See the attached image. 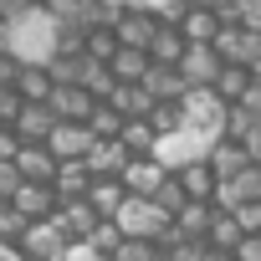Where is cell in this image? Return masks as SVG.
I'll use <instances>...</instances> for the list:
<instances>
[{
  "label": "cell",
  "instance_id": "ee69618b",
  "mask_svg": "<svg viewBox=\"0 0 261 261\" xmlns=\"http://www.w3.org/2000/svg\"><path fill=\"white\" fill-rule=\"evenodd\" d=\"M215 261H241V251H215Z\"/></svg>",
  "mask_w": 261,
  "mask_h": 261
},
{
  "label": "cell",
  "instance_id": "44dd1931",
  "mask_svg": "<svg viewBox=\"0 0 261 261\" xmlns=\"http://www.w3.org/2000/svg\"><path fill=\"white\" fill-rule=\"evenodd\" d=\"M179 26H185V36H190V41H215V36H220V26H225V16H220L215 6H190Z\"/></svg>",
  "mask_w": 261,
  "mask_h": 261
},
{
  "label": "cell",
  "instance_id": "f1b7e54d",
  "mask_svg": "<svg viewBox=\"0 0 261 261\" xmlns=\"http://www.w3.org/2000/svg\"><path fill=\"white\" fill-rule=\"evenodd\" d=\"M123 236H128V230H123L118 220H97V230L87 236V246H82V251H87V256H108V261H113V256H118V246H123Z\"/></svg>",
  "mask_w": 261,
  "mask_h": 261
},
{
  "label": "cell",
  "instance_id": "7c38bea8",
  "mask_svg": "<svg viewBox=\"0 0 261 261\" xmlns=\"http://www.w3.org/2000/svg\"><path fill=\"white\" fill-rule=\"evenodd\" d=\"M128 195H134V190L123 185V174H97L92 190H87V200H92V210H97L102 220H118V210L128 205Z\"/></svg>",
  "mask_w": 261,
  "mask_h": 261
},
{
  "label": "cell",
  "instance_id": "f35d334b",
  "mask_svg": "<svg viewBox=\"0 0 261 261\" xmlns=\"http://www.w3.org/2000/svg\"><path fill=\"white\" fill-rule=\"evenodd\" d=\"M0 261H36V256H31L21 241H0Z\"/></svg>",
  "mask_w": 261,
  "mask_h": 261
},
{
  "label": "cell",
  "instance_id": "d590c367",
  "mask_svg": "<svg viewBox=\"0 0 261 261\" xmlns=\"http://www.w3.org/2000/svg\"><path fill=\"white\" fill-rule=\"evenodd\" d=\"M236 215H241V225H246V236H261V200H246V205H241Z\"/></svg>",
  "mask_w": 261,
  "mask_h": 261
},
{
  "label": "cell",
  "instance_id": "2e32d148",
  "mask_svg": "<svg viewBox=\"0 0 261 261\" xmlns=\"http://www.w3.org/2000/svg\"><path fill=\"white\" fill-rule=\"evenodd\" d=\"M92 164L87 159H62V169H57V190H62V200H87V190H92Z\"/></svg>",
  "mask_w": 261,
  "mask_h": 261
},
{
  "label": "cell",
  "instance_id": "5b68a950",
  "mask_svg": "<svg viewBox=\"0 0 261 261\" xmlns=\"http://www.w3.org/2000/svg\"><path fill=\"white\" fill-rule=\"evenodd\" d=\"M51 154L57 159H87L92 154V144H97V134H92V128L82 123V118H62L57 128H51Z\"/></svg>",
  "mask_w": 261,
  "mask_h": 261
},
{
  "label": "cell",
  "instance_id": "484cf974",
  "mask_svg": "<svg viewBox=\"0 0 261 261\" xmlns=\"http://www.w3.org/2000/svg\"><path fill=\"white\" fill-rule=\"evenodd\" d=\"M123 123H128V118H123V108H118L113 97H97V108L87 113V128H92L97 139H118V134H123Z\"/></svg>",
  "mask_w": 261,
  "mask_h": 261
},
{
  "label": "cell",
  "instance_id": "7bdbcfd3",
  "mask_svg": "<svg viewBox=\"0 0 261 261\" xmlns=\"http://www.w3.org/2000/svg\"><path fill=\"white\" fill-rule=\"evenodd\" d=\"M108 11H123V6H139V0H102Z\"/></svg>",
  "mask_w": 261,
  "mask_h": 261
},
{
  "label": "cell",
  "instance_id": "7a4b0ae2",
  "mask_svg": "<svg viewBox=\"0 0 261 261\" xmlns=\"http://www.w3.org/2000/svg\"><path fill=\"white\" fill-rule=\"evenodd\" d=\"M185 118H190V134L220 139V134H225V118H230V102H225L215 87H190V92H185Z\"/></svg>",
  "mask_w": 261,
  "mask_h": 261
},
{
  "label": "cell",
  "instance_id": "9c48e42d",
  "mask_svg": "<svg viewBox=\"0 0 261 261\" xmlns=\"http://www.w3.org/2000/svg\"><path fill=\"white\" fill-rule=\"evenodd\" d=\"M51 220L62 225V236H67L72 246H87V236L97 230V220H102V215L92 210V200H62V210H57Z\"/></svg>",
  "mask_w": 261,
  "mask_h": 261
},
{
  "label": "cell",
  "instance_id": "9a60e30c",
  "mask_svg": "<svg viewBox=\"0 0 261 261\" xmlns=\"http://www.w3.org/2000/svg\"><path fill=\"white\" fill-rule=\"evenodd\" d=\"M46 102H51V108H57L62 118H82V123H87V113L97 108V97H92V92H87L82 82H57V92H51Z\"/></svg>",
  "mask_w": 261,
  "mask_h": 261
},
{
  "label": "cell",
  "instance_id": "7402d4cb",
  "mask_svg": "<svg viewBox=\"0 0 261 261\" xmlns=\"http://www.w3.org/2000/svg\"><path fill=\"white\" fill-rule=\"evenodd\" d=\"M149 51H154V62H185V51H190L185 26H179V21H164V26H159V36L149 41Z\"/></svg>",
  "mask_w": 261,
  "mask_h": 261
},
{
  "label": "cell",
  "instance_id": "1f68e13d",
  "mask_svg": "<svg viewBox=\"0 0 261 261\" xmlns=\"http://www.w3.org/2000/svg\"><path fill=\"white\" fill-rule=\"evenodd\" d=\"M26 230H31V215L6 200V205H0V241H26Z\"/></svg>",
  "mask_w": 261,
  "mask_h": 261
},
{
  "label": "cell",
  "instance_id": "e575fe53",
  "mask_svg": "<svg viewBox=\"0 0 261 261\" xmlns=\"http://www.w3.org/2000/svg\"><path fill=\"white\" fill-rule=\"evenodd\" d=\"M246 205V185L241 179H220V190H215V210H241Z\"/></svg>",
  "mask_w": 261,
  "mask_h": 261
},
{
  "label": "cell",
  "instance_id": "d4e9b609",
  "mask_svg": "<svg viewBox=\"0 0 261 261\" xmlns=\"http://www.w3.org/2000/svg\"><path fill=\"white\" fill-rule=\"evenodd\" d=\"M251 82H256V72H251L246 62H225V67H220V77H215V92H220L225 102H241Z\"/></svg>",
  "mask_w": 261,
  "mask_h": 261
},
{
  "label": "cell",
  "instance_id": "b9f144b4",
  "mask_svg": "<svg viewBox=\"0 0 261 261\" xmlns=\"http://www.w3.org/2000/svg\"><path fill=\"white\" fill-rule=\"evenodd\" d=\"M241 261H261V236H246L241 241Z\"/></svg>",
  "mask_w": 261,
  "mask_h": 261
},
{
  "label": "cell",
  "instance_id": "52a82bcc",
  "mask_svg": "<svg viewBox=\"0 0 261 261\" xmlns=\"http://www.w3.org/2000/svg\"><path fill=\"white\" fill-rule=\"evenodd\" d=\"M21 246H26L36 261H67V256H72V241L62 236L57 220H31V230H26Z\"/></svg>",
  "mask_w": 261,
  "mask_h": 261
},
{
  "label": "cell",
  "instance_id": "74e56055",
  "mask_svg": "<svg viewBox=\"0 0 261 261\" xmlns=\"http://www.w3.org/2000/svg\"><path fill=\"white\" fill-rule=\"evenodd\" d=\"M241 144H246V154H251V164H261V118H256V123L246 128V139H241Z\"/></svg>",
  "mask_w": 261,
  "mask_h": 261
},
{
  "label": "cell",
  "instance_id": "4dcf8cb0",
  "mask_svg": "<svg viewBox=\"0 0 261 261\" xmlns=\"http://www.w3.org/2000/svg\"><path fill=\"white\" fill-rule=\"evenodd\" d=\"M118 82H123V77L113 72V62H97V57H92V62H87V72H82V87H87L92 97H113V92H118Z\"/></svg>",
  "mask_w": 261,
  "mask_h": 261
},
{
  "label": "cell",
  "instance_id": "603a6c76",
  "mask_svg": "<svg viewBox=\"0 0 261 261\" xmlns=\"http://www.w3.org/2000/svg\"><path fill=\"white\" fill-rule=\"evenodd\" d=\"M16 164L26 169V179H57V169H62V159L51 154V144H26Z\"/></svg>",
  "mask_w": 261,
  "mask_h": 261
},
{
  "label": "cell",
  "instance_id": "5bb4252c",
  "mask_svg": "<svg viewBox=\"0 0 261 261\" xmlns=\"http://www.w3.org/2000/svg\"><path fill=\"white\" fill-rule=\"evenodd\" d=\"M144 82H149V92H154L159 102H164V97H185V92H190V77H185V67H179V62H154Z\"/></svg>",
  "mask_w": 261,
  "mask_h": 261
},
{
  "label": "cell",
  "instance_id": "4316f807",
  "mask_svg": "<svg viewBox=\"0 0 261 261\" xmlns=\"http://www.w3.org/2000/svg\"><path fill=\"white\" fill-rule=\"evenodd\" d=\"M31 102H46L51 92H57V77H51V67L46 62H26V72H21V82H16Z\"/></svg>",
  "mask_w": 261,
  "mask_h": 261
},
{
  "label": "cell",
  "instance_id": "30bf717a",
  "mask_svg": "<svg viewBox=\"0 0 261 261\" xmlns=\"http://www.w3.org/2000/svg\"><path fill=\"white\" fill-rule=\"evenodd\" d=\"M11 205H21L31 220H51V215L62 210V190H57L51 179H26V185H21V195H16Z\"/></svg>",
  "mask_w": 261,
  "mask_h": 261
},
{
  "label": "cell",
  "instance_id": "60d3db41",
  "mask_svg": "<svg viewBox=\"0 0 261 261\" xmlns=\"http://www.w3.org/2000/svg\"><path fill=\"white\" fill-rule=\"evenodd\" d=\"M241 108H251V113L261 118V77H256V82L246 87V97H241Z\"/></svg>",
  "mask_w": 261,
  "mask_h": 261
},
{
  "label": "cell",
  "instance_id": "4fadbf2b",
  "mask_svg": "<svg viewBox=\"0 0 261 261\" xmlns=\"http://www.w3.org/2000/svg\"><path fill=\"white\" fill-rule=\"evenodd\" d=\"M174 174H179V185L190 190V200H215V190H220V174H215V164H210L205 154H200V159H185Z\"/></svg>",
  "mask_w": 261,
  "mask_h": 261
},
{
  "label": "cell",
  "instance_id": "ffe728a7",
  "mask_svg": "<svg viewBox=\"0 0 261 261\" xmlns=\"http://www.w3.org/2000/svg\"><path fill=\"white\" fill-rule=\"evenodd\" d=\"M118 139L128 144V154H134V159H144V154H154V149H159V139H164V134L154 128V118H128Z\"/></svg>",
  "mask_w": 261,
  "mask_h": 261
},
{
  "label": "cell",
  "instance_id": "d6a6232c",
  "mask_svg": "<svg viewBox=\"0 0 261 261\" xmlns=\"http://www.w3.org/2000/svg\"><path fill=\"white\" fill-rule=\"evenodd\" d=\"M154 256H159V241H149V236H123V246H118L113 261H154Z\"/></svg>",
  "mask_w": 261,
  "mask_h": 261
},
{
  "label": "cell",
  "instance_id": "ac0fdd59",
  "mask_svg": "<svg viewBox=\"0 0 261 261\" xmlns=\"http://www.w3.org/2000/svg\"><path fill=\"white\" fill-rule=\"evenodd\" d=\"M87 164H92V174H123L128 164H134V154H128L123 139H97L92 154H87Z\"/></svg>",
  "mask_w": 261,
  "mask_h": 261
},
{
  "label": "cell",
  "instance_id": "836d02e7",
  "mask_svg": "<svg viewBox=\"0 0 261 261\" xmlns=\"http://www.w3.org/2000/svg\"><path fill=\"white\" fill-rule=\"evenodd\" d=\"M154 200H159V210H169V215H179V210L190 205V190L179 185V174H169V179L159 185V195H154Z\"/></svg>",
  "mask_w": 261,
  "mask_h": 261
},
{
  "label": "cell",
  "instance_id": "7dc6e473",
  "mask_svg": "<svg viewBox=\"0 0 261 261\" xmlns=\"http://www.w3.org/2000/svg\"><path fill=\"white\" fill-rule=\"evenodd\" d=\"M67 261H72V256H67Z\"/></svg>",
  "mask_w": 261,
  "mask_h": 261
},
{
  "label": "cell",
  "instance_id": "277c9868",
  "mask_svg": "<svg viewBox=\"0 0 261 261\" xmlns=\"http://www.w3.org/2000/svg\"><path fill=\"white\" fill-rule=\"evenodd\" d=\"M169 220H174V215L159 210V200H149V195H128V205L118 210V225H123L128 236H149V241H154Z\"/></svg>",
  "mask_w": 261,
  "mask_h": 261
},
{
  "label": "cell",
  "instance_id": "e0dca14e",
  "mask_svg": "<svg viewBox=\"0 0 261 261\" xmlns=\"http://www.w3.org/2000/svg\"><path fill=\"white\" fill-rule=\"evenodd\" d=\"M62 123V113L51 108V102H26V113H21V134H26V144H46L51 139V128Z\"/></svg>",
  "mask_w": 261,
  "mask_h": 261
},
{
  "label": "cell",
  "instance_id": "3957f363",
  "mask_svg": "<svg viewBox=\"0 0 261 261\" xmlns=\"http://www.w3.org/2000/svg\"><path fill=\"white\" fill-rule=\"evenodd\" d=\"M113 26H118V36H123V46H149L154 36H159V26H164V16L149 6V0H139V6H123L118 16H113Z\"/></svg>",
  "mask_w": 261,
  "mask_h": 261
},
{
  "label": "cell",
  "instance_id": "cb8c5ba5",
  "mask_svg": "<svg viewBox=\"0 0 261 261\" xmlns=\"http://www.w3.org/2000/svg\"><path fill=\"white\" fill-rule=\"evenodd\" d=\"M215 215H220V210H215V200H190V205H185L174 220H179V230H185V236H200V241H210V225H215Z\"/></svg>",
  "mask_w": 261,
  "mask_h": 261
},
{
  "label": "cell",
  "instance_id": "8d00e7d4",
  "mask_svg": "<svg viewBox=\"0 0 261 261\" xmlns=\"http://www.w3.org/2000/svg\"><path fill=\"white\" fill-rule=\"evenodd\" d=\"M26 11H36V0H0V21H21Z\"/></svg>",
  "mask_w": 261,
  "mask_h": 261
},
{
  "label": "cell",
  "instance_id": "83f0119b",
  "mask_svg": "<svg viewBox=\"0 0 261 261\" xmlns=\"http://www.w3.org/2000/svg\"><path fill=\"white\" fill-rule=\"evenodd\" d=\"M241 241H246L241 215H236V210H220L215 225H210V246H215V251H241Z\"/></svg>",
  "mask_w": 261,
  "mask_h": 261
},
{
  "label": "cell",
  "instance_id": "8992f818",
  "mask_svg": "<svg viewBox=\"0 0 261 261\" xmlns=\"http://www.w3.org/2000/svg\"><path fill=\"white\" fill-rule=\"evenodd\" d=\"M185 77H190V87H215V77H220V67H225V57H220V46L215 41H190V51H185Z\"/></svg>",
  "mask_w": 261,
  "mask_h": 261
},
{
  "label": "cell",
  "instance_id": "bcb514c9",
  "mask_svg": "<svg viewBox=\"0 0 261 261\" xmlns=\"http://www.w3.org/2000/svg\"><path fill=\"white\" fill-rule=\"evenodd\" d=\"M36 6H46V0H36Z\"/></svg>",
  "mask_w": 261,
  "mask_h": 261
},
{
  "label": "cell",
  "instance_id": "6da1fadb",
  "mask_svg": "<svg viewBox=\"0 0 261 261\" xmlns=\"http://www.w3.org/2000/svg\"><path fill=\"white\" fill-rule=\"evenodd\" d=\"M0 46H16L21 57L46 62V57L57 51V16H51L46 6H36V11H26L21 21H0Z\"/></svg>",
  "mask_w": 261,
  "mask_h": 261
},
{
  "label": "cell",
  "instance_id": "ba28073f",
  "mask_svg": "<svg viewBox=\"0 0 261 261\" xmlns=\"http://www.w3.org/2000/svg\"><path fill=\"white\" fill-rule=\"evenodd\" d=\"M205 159L215 164V174H220V179H241V174L251 169V154H246V144H241L236 134H220V139H210Z\"/></svg>",
  "mask_w": 261,
  "mask_h": 261
},
{
  "label": "cell",
  "instance_id": "f6af8a7d",
  "mask_svg": "<svg viewBox=\"0 0 261 261\" xmlns=\"http://www.w3.org/2000/svg\"><path fill=\"white\" fill-rule=\"evenodd\" d=\"M251 72H256V77H261V57H256V62H251Z\"/></svg>",
  "mask_w": 261,
  "mask_h": 261
},
{
  "label": "cell",
  "instance_id": "d6986e66",
  "mask_svg": "<svg viewBox=\"0 0 261 261\" xmlns=\"http://www.w3.org/2000/svg\"><path fill=\"white\" fill-rule=\"evenodd\" d=\"M113 102L123 108V118H149V113L159 108V97L149 92V82H118V92H113Z\"/></svg>",
  "mask_w": 261,
  "mask_h": 261
},
{
  "label": "cell",
  "instance_id": "8fae6325",
  "mask_svg": "<svg viewBox=\"0 0 261 261\" xmlns=\"http://www.w3.org/2000/svg\"><path fill=\"white\" fill-rule=\"evenodd\" d=\"M169 174H174V169H169L159 154H144V159H134V164L123 169V185L134 190V195H149V200H154V195H159V185H164Z\"/></svg>",
  "mask_w": 261,
  "mask_h": 261
},
{
  "label": "cell",
  "instance_id": "ab89813d",
  "mask_svg": "<svg viewBox=\"0 0 261 261\" xmlns=\"http://www.w3.org/2000/svg\"><path fill=\"white\" fill-rule=\"evenodd\" d=\"M241 185H246V200H261V164H251L241 174Z\"/></svg>",
  "mask_w": 261,
  "mask_h": 261
},
{
  "label": "cell",
  "instance_id": "f546056e",
  "mask_svg": "<svg viewBox=\"0 0 261 261\" xmlns=\"http://www.w3.org/2000/svg\"><path fill=\"white\" fill-rule=\"evenodd\" d=\"M118 46H123V36H118V26H113V21H97V26L87 31V57L113 62V57H118Z\"/></svg>",
  "mask_w": 261,
  "mask_h": 261
}]
</instances>
